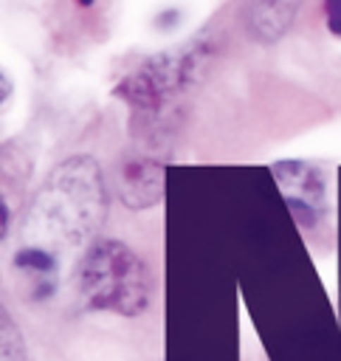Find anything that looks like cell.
<instances>
[{
	"mask_svg": "<svg viewBox=\"0 0 341 361\" xmlns=\"http://www.w3.org/2000/svg\"><path fill=\"white\" fill-rule=\"evenodd\" d=\"M282 197L302 228H316L327 214V178L307 161H279L271 166Z\"/></svg>",
	"mask_w": 341,
	"mask_h": 361,
	"instance_id": "4",
	"label": "cell"
},
{
	"mask_svg": "<svg viewBox=\"0 0 341 361\" xmlns=\"http://www.w3.org/2000/svg\"><path fill=\"white\" fill-rule=\"evenodd\" d=\"M299 8H302L299 3H282V0H276V3H248L242 8V17H245V25H248L251 37L271 45L290 28Z\"/></svg>",
	"mask_w": 341,
	"mask_h": 361,
	"instance_id": "6",
	"label": "cell"
},
{
	"mask_svg": "<svg viewBox=\"0 0 341 361\" xmlns=\"http://www.w3.org/2000/svg\"><path fill=\"white\" fill-rule=\"evenodd\" d=\"M79 293L85 307L138 316L152 299V271L141 254L121 240H93L79 262Z\"/></svg>",
	"mask_w": 341,
	"mask_h": 361,
	"instance_id": "3",
	"label": "cell"
},
{
	"mask_svg": "<svg viewBox=\"0 0 341 361\" xmlns=\"http://www.w3.org/2000/svg\"><path fill=\"white\" fill-rule=\"evenodd\" d=\"M324 17H327L330 34L341 39V0H327L324 3Z\"/></svg>",
	"mask_w": 341,
	"mask_h": 361,
	"instance_id": "9",
	"label": "cell"
},
{
	"mask_svg": "<svg viewBox=\"0 0 341 361\" xmlns=\"http://www.w3.org/2000/svg\"><path fill=\"white\" fill-rule=\"evenodd\" d=\"M104 212L107 192L99 164L90 155H73L62 161L34 195L23 234L31 240L28 245L54 254L51 245L70 248L93 237Z\"/></svg>",
	"mask_w": 341,
	"mask_h": 361,
	"instance_id": "1",
	"label": "cell"
},
{
	"mask_svg": "<svg viewBox=\"0 0 341 361\" xmlns=\"http://www.w3.org/2000/svg\"><path fill=\"white\" fill-rule=\"evenodd\" d=\"M3 361H25V347L14 319L3 310Z\"/></svg>",
	"mask_w": 341,
	"mask_h": 361,
	"instance_id": "8",
	"label": "cell"
},
{
	"mask_svg": "<svg viewBox=\"0 0 341 361\" xmlns=\"http://www.w3.org/2000/svg\"><path fill=\"white\" fill-rule=\"evenodd\" d=\"M206 59L209 48L194 42L186 48L155 54L135 71H130L113 93L132 110V127L141 124L144 135L163 133L169 118L175 116V102L197 82Z\"/></svg>",
	"mask_w": 341,
	"mask_h": 361,
	"instance_id": "2",
	"label": "cell"
},
{
	"mask_svg": "<svg viewBox=\"0 0 341 361\" xmlns=\"http://www.w3.org/2000/svg\"><path fill=\"white\" fill-rule=\"evenodd\" d=\"M11 262H14L17 271L34 276V290H31L34 302H42V299L54 296V290H56V268H59L56 254H51L45 248H34V245H20Z\"/></svg>",
	"mask_w": 341,
	"mask_h": 361,
	"instance_id": "7",
	"label": "cell"
},
{
	"mask_svg": "<svg viewBox=\"0 0 341 361\" xmlns=\"http://www.w3.org/2000/svg\"><path fill=\"white\" fill-rule=\"evenodd\" d=\"M166 166L147 155H124L116 164L118 197L127 209H149L163 197Z\"/></svg>",
	"mask_w": 341,
	"mask_h": 361,
	"instance_id": "5",
	"label": "cell"
}]
</instances>
